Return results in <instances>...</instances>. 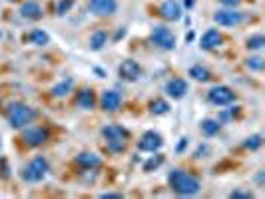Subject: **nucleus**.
Masks as SVG:
<instances>
[{"label": "nucleus", "mask_w": 265, "mask_h": 199, "mask_svg": "<svg viewBox=\"0 0 265 199\" xmlns=\"http://www.w3.org/2000/svg\"><path fill=\"white\" fill-rule=\"evenodd\" d=\"M168 183H170V187H172L178 195H184V197L196 195V193L199 191V179H198L196 175L184 171V169H174V171H170Z\"/></svg>", "instance_id": "f257e3e1"}, {"label": "nucleus", "mask_w": 265, "mask_h": 199, "mask_svg": "<svg viewBox=\"0 0 265 199\" xmlns=\"http://www.w3.org/2000/svg\"><path fill=\"white\" fill-rule=\"evenodd\" d=\"M6 120L10 124V128L14 130H24L28 124H32L36 120V112L26 106V104H20V102H12L6 110Z\"/></svg>", "instance_id": "f03ea898"}, {"label": "nucleus", "mask_w": 265, "mask_h": 199, "mask_svg": "<svg viewBox=\"0 0 265 199\" xmlns=\"http://www.w3.org/2000/svg\"><path fill=\"white\" fill-rule=\"evenodd\" d=\"M102 135L106 139V145L110 151L120 153L126 149V139H128V132L122 126H106L102 130Z\"/></svg>", "instance_id": "7ed1b4c3"}, {"label": "nucleus", "mask_w": 265, "mask_h": 199, "mask_svg": "<svg viewBox=\"0 0 265 199\" xmlns=\"http://www.w3.org/2000/svg\"><path fill=\"white\" fill-rule=\"evenodd\" d=\"M48 173V161L42 157V155H36L22 171V179L28 181V183H38L46 177Z\"/></svg>", "instance_id": "20e7f679"}, {"label": "nucleus", "mask_w": 265, "mask_h": 199, "mask_svg": "<svg viewBox=\"0 0 265 199\" xmlns=\"http://www.w3.org/2000/svg\"><path fill=\"white\" fill-rule=\"evenodd\" d=\"M207 100H209L213 106H229V104H233L235 94H233L231 88H227V86H215V88L209 90Z\"/></svg>", "instance_id": "39448f33"}, {"label": "nucleus", "mask_w": 265, "mask_h": 199, "mask_svg": "<svg viewBox=\"0 0 265 199\" xmlns=\"http://www.w3.org/2000/svg\"><path fill=\"white\" fill-rule=\"evenodd\" d=\"M152 40H154V44H158L164 50H174V46H176V36L166 26H154Z\"/></svg>", "instance_id": "423d86ee"}, {"label": "nucleus", "mask_w": 265, "mask_h": 199, "mask_svg": "<svg viewBox=\"0 0 265 199\" xmlns=\"http://www.w3.org/2000/svg\"><path fill=\"white\" fill-rule=\"evenodd\" d=\"M22 139H24V143L26 145H30V147H38V145H42L46 139H48V132L44 130V128H24V132H22Z\"/></svg>", "instance_id": "0eeeda50"}, {"label": "nucleus", "mask_w": 265, "mask_h": 199, "mask_svg": "<svg viewBox=\"0 0 265 199\" xmlns=\"http://www.w3.org/2000/svg\"><path fill=\"white\" fill-rule=\"evenodd\" d=\"M162 145H164V139H162V135H160L158 132H146V133L142 135L140 143H138V149H140V151L154 153V151H158Z\"/></svg>", "instance_id": "6e6552de"}, {"label": "nucleus", "mask_w": 265, "mask_h": 199, "mask_svg": "<svg viewBox=\"0 0 265 199\" xmlns=\"http://www.w3.org/2000/svg\"><path fill=\"white\" fill-rule=\"evenodd\" d=\"M88 6L96 16H112L118 10L116 0H90Z\"/></svg>", "instance_id": "1a4fd4ad"}, {"label": "nucleus", "mask_w": 265, "mask_h": 199, "mask_svg": "<svg viewBox=\"0 0 265 199\" xmlns=\"http://www.w3.org/2000/svg\"><path fill=\"white\" fill-rule=\"evenodd\" d=\"M118 74H120V78H122V80L134 82V80H138V78H140L142 68H140V64H138L136 60H124V62L120 64V68H118Z\"/></svg>", "instance_id": "9d476101"}, {"label": "nucleus", "mask_w": 265, "mask_h": 199, "mask_svg": "<svg viewBox=\"0 0 265 199\" xmlns=\"http://www.w3.org/2000/svg\"><path fill=\"white\" fill-rule=\"evenodd\" d=\"M213 20L219 26H237L243 22V14L241 12H233V10H217L213 14Z\"/></svg>", "instance_id": "9b49d317"}, {"label": "nucleus", "mask_w": 265, "mask_h": 199, "mask_svg": "<svg viewBox=\"0 0 265 199\" xmlns=\"http://www.w3.org/2000/svg\"><path fill=\"white\" fill-rule=\"evenodd\" d=\"M166 94H168L170 98H174V100L184 98V96L188 94V82L182 80V78H174V80H170V82L166 84Z\"/></svg>", "instance_id": "f8f14e48"}, {"label": "nucleus", "mask_w": 265, "mask_h": 199, "mask_svg": "<svg viewBox=\"0 0 265 199\" xmlns=\"http://www.w3.org/2000/svg\"><path fill=\"white\" fill-rule=\"evenodd\" d=\"M102 110L104 112H116L120 106H122V96L116 92V90H106L102 94Z\"/></svg>", "instance_id": "ddd939ff"}, {"label": "nucleus", "mask_w": 265, "mask_h": 199, "mask_svg": "<svg viewBox=\"0 0 265 199\" xmlns=\"http://www.w3.org/2000/svg\"><path fill=\"white\" fill-rule=\"evenodd\" d=\"M160 14L166 18V20H178L180 16H182V8H180V4L176 2V0H166V2L160 6Z\"/></svg>", "instance_id": "4468645a"}, {"label": "nucleus", "mask_w": 265, "mask_h": 199, "mask_svg": "<svg viewBox=\"0 0 265 199\" xmlns=\"http://www.w3.org/2000/svg\"><path fill=\"white\" fill-rule=\"evenodd\" d=\"M76 163H78L80 167H84V169H94V167H100L102 159H100L96 153H92V151H82V153L76 157Z\"/></svg>", "instance_id": "2eb2a0df"}, {"label": "nucleus", "mask_w": 265, "mask_h": 199, "mask_svg": "<svg viewBox=\"0 0 265 199\" xmlns=\"http://www.w3.org/2000/svg\"><path fill=\"white\" fill-rule=\"evenodd\" d=\"M219 44H221V34H219L217 30H207V32L201 36V40H199V46H201L203 50L217 48Z\"/></svg>", "instance_id": "dca6fc26"}, {"label": "nucleus", "mask_w": 265, "mask_h": 199, "mask_svg": "<svg viewBox=\"0 0 265 199\" xmlns=\"http://www.w3.org/2000/svg\"><path fill=\"white\" fill-rule=\"evenodd\" d=\"M20 14L24 16V18H28V20H40L42 18V8H40V4L38 2H24L22 4V8H20Z\"/></svg>", "instance_id": "f3484780"}, {"label": "nucleus", "mask_w": 265, "mask_h": 199, "mask_svg": "<svg viewBox=\"0 0 265 199\" xmlns=\"http://www.w3.org/2000/svg\"><path fill=\"white\" fill-rule=\"evenodd\" d=\"M72 86H74L72 78H66L64 82H60V84H56V86L52 88V96H54V98H64V96H68V94H70Z\"/></svg>", "instance_id": "a211bd4d"}, {"label": "nucleus", "mask_w": 265, "mask_h": 199, "mask_svg": "<svg viewBox=\"0 0 265 199\" xmlns=\"http://www.w3.org/2000/svg\"><path fill=\"white\" fill-rule=\"evenodd\" d=\"M190 76H192L194 80H198V82H209V80H211L209 70L203 68V66H192V68H190Z\"/></svg>", "instance_id": "6ab92c4d"}, {"label": "nucleus", "mask_w": 265, "mask_h": 199, "mask_svg": "<svg viewBox=\"0 0 265 199\" xmlns=\"http://www.w3.org/2000/svg\"><path fill=\"white\" fill-rule=\"evenodd\" d=\"M78 104H80V108H84V110H92L94 104H96L94 92H92V90H82L80 96H78Z\"/></svg>", "instance_id": "aec40b11"}, {"label": "nucleus", "mask_w": 265, "mask_h": 199, "mask_svg": "<svg viewBox=\"0 0 265 199\" xmlns=\"http://www.w3.org/2000/svg\"><path fill=\"white\" fill-rule=\"evenodd\" d=\"M150 112L154 114V116H164V114H168L170 112V104L166 102V100H154L152 104H150Z\"/></svg>", "instance_id": "412c9836"}, {"label": "nucleus", "mask_w": 265, "mask_h": 199, "mask_svg": "<svg viewBox=\"0 0 265 199\" xmlns=\"http://www.w3.org/2000/svg\"><path fill=\"white\" fill-rule=\"evenodd\" d=\"M106 42H108V34L102 32V30H100V32H94L92 38H90V46H92V50H102Z\"/></svg>", "instance_id": "4be33fe9"}, {"label": "nucleus", "mask_w": 265, "mask_h": 199, "mask_svg": "<svg viewBox=\"0 0 265 199\" xmlns=\"http://www.w3.org/2000/svg\"><path fill=\"white\" fill-rule=\"evenodd\" d=\"M201 132H203V135H207V137L215 135V133L219 132V122H217V120H203V122H201Z\"/></svg>", "instance_id": "5701e85b"}, {"label": "nucleus", "mask_w": 265, "mask_h": 199, "mask_svg": "<svg viewBox=\"0 0 265 199\" xmlns=\"http://www.w3.org/2000/svg\"><path fill=\"white\" fill-rule=\"evenodd\" d=\"M261 143H263V135H261V133H253V135H249V137L243 141V147L253 151V149H259Z\"/></svg>", "instance_id": "b1692460"}, {"label": "nucleus", "mask_w": 265, "mask_h": 199, "mask_svg": "<svg viewBox=\"0 0 265 199\" xmlns=\"http://www.w3.org/2000/svg\"><path fill=\"white\" fill-rule=\"evenodd\" d=\"M30 40H32V44H36V46H44V44H48L50 36H48L44 30H34V32L30 34Z\"/></svg>", "instance_id": "393cba45"}, {"label": "nucleus", "mask_w": 265, "mask_h": 199, "mask_svg": "<svg viewBox=\"0 0 265 199\" xmlns=\"http://www.w3.org/2000/svg\"><path fill=\"white\" fill-rule=\"evenodd\" d=\"M245 66H247L249 70H255V72H261V70L265 68V60H263L261 56H253V58H247Z\"/></svg>", "instance_id": "a878e982"}, {"label": "nucleus", "mask_w": 265, "mask_h": 199, "mask_svg": "<svg viewBox=\"0 0 265 199\" xmlns=\"http://www.w3.org/2000/svg\"><path fill=\"white\" fill-rule=\"evenodd\" d=\"M263 46H265V38L261 34H255V36L247 38V48L249 50H261Z\"/></svg>", "instance_id": "bb28decb"}, {"label": "nucleus", "mask_w": 265, "mask_h": 199, "mask_svg": "<svg viewBox=\"0 0 265 199\" xmlns=\"http://www.w3.org/2000/svg\"><path fill=\"white\" fill-rule=\"evenodd\" d=\"M74 4V0H58V4H56V12L58 14H66Z\"/></svg>", "instance_id": "cd10ccee"}, {"label": "nucleus", "mask_w": 265, "mask_h": 199, "mask_svg": "<svg viewBox=\"0 0 265 199\" xmlns=\"http://www.w3.org/2000/svg\"><path fill=\"white\" fill-rule=\"evenodd\" d=\"M229 197H231V199H251V197H253V193H251V191H241V189H235V191H231V193H229Z\"/></svg>", "instance_id": "c85d7f7f"}, {"label": "nucleus", "mask_w": 265, "mask_h": 199, "mask_svg": "<svg viewBox=\"0 0 265 199\" xmlns=\"http://www.w3.org/2000/svg\"><path fill=\"white\" fill-rule=\"evenodd\" d=\"M160 163H162V155H158V157H156V159H150V161H148V163H144V169H146V171H150V169H152V167H154V169H156V167H158V165H160Z\"/></svg>", "instance_id": "c756f323"}, {"label": "nucleus", "mask_w": 265, "mask_h": 199, "mask_svg": "<svg viewBox=\"0 0 265 199\" xmlns=\"http://www.w3.org/2000/svg\"><path fill=\"white\" fill-rule=\"evenodd\" d=\"M100 199H122V193H102Z\"/></svg>", "instance_id": "7c9ffc66"}, {"label": "nucleus", "mask_w": 265, "mask_h": 199, "mask_svg": "<svg viewBox=\"0 0 265 199\" xmlns=\"http://www.w3.org/2000/svg\"><path fill=\"white\" fill-rule=\"evenodd\" d=\"M0 175H2V177H8V169H6L4 159H0Z\"/></svg>", "instance_id": "2f4dec72"}, {"label": "nucleus", "mask_w": 265, "mask_h": 199, "mask_svg": "<svg viewBox=\"0 0 265 199\" xmlns=\"http://www.w3.org/2000/svg\"><path fill=\"white\" fill-rule=\"evenodd\" d=\"M219 2L225 4V6H237V4L241 2V0H219Z\"/></svg>", "instance_id": "473e14b6"}, {"label": "nucleus", "mask_w": 265, "mask_h": 199, "mask_svg": "<svg viewBox=\"0 0 265 199\" xmlns=\"http://www.w3.org/2000/svg\"><path fill=\"white\" fill-rule=\"evenodd\" d=\"M184 147H188V137H182V141H180V145H178V151H182Z\"/></svg>", "instance_id": "72a5a7b5"}]
</instances>
